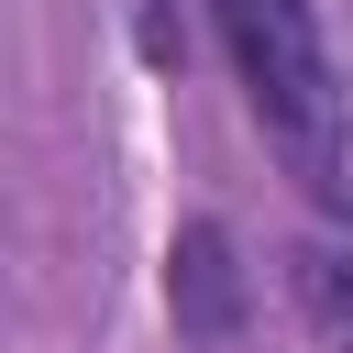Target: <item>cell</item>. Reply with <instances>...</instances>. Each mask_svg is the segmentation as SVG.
Instances as JSON below:
<instances>
[{"label":"cell","mask_w":353,"mask_h":353,"mask_svg":"<svg viewBox=\"0 0 353 353\" xmlns=\"http://www.w3.org/2000/svg\"><path fill=\"white\" fill-rule=\"evenodd\" d=\"M298 309H309L320 353H353V232L298 243Z\"/></svg>","instance_id":"3"},{"label":"cell","mask_w":353,"mask_h":353,"mask_svg":"<svg viewBox=\"0 0 353 353\" xmlns=\"http://www.w3.org/2000/svg\"><path fill=\"white\" fill-rule=\"evenodd\" d=\"M165 309L188 342H232L243 331V265H232V232L221 221H188L165 243Z\"/></svg>","instance_id":"2"},{"label":"cell","mask_w":353,"mask_h":353,"mask_svg":"<svg viewBox=\"0 0 353 353\" xmlns=\"http://www.w3.org/2000/svg\"><path fill=\"white\" fill-rule=\"evenodd\" d=\"M221 11V44H232V66H243V88H254V121L287 143V165L342 210L353 199V176H342V77H331V55H320V22H309V0H210Z\"/></svg>","instance_id":"1"}]
</instances>
